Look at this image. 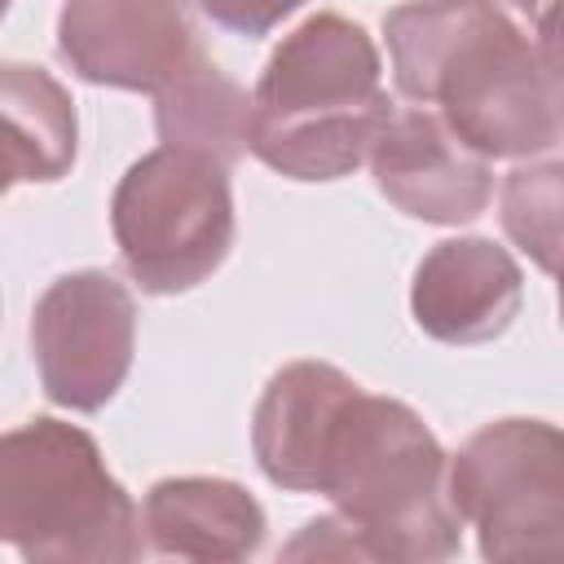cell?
Returning <instances> with one entry per match:
<instances>
[{
    "mask_svg": "<svg viewBox=\"0 0 564 564\" xmlns=\"http://www.w3.org/2000/svg\"><path fill=\"white\" fill-rule=\"evenodd\" d=\"M498 4H507V9H516V13H533L542 0H498Z\"/></svg>",
    "mask_w": 564,
    "mask_h": 564,
    "instance_id": "18",
    "label": "cell"
},
{
    "mask_svg": "<svg viewBox=\"0 0 564 564\" xmlns=\"http://www.w3.org/2000/svg\"><path fill=\"white\" fill-rule=\"evenodd\" d=\"M317 494L352 533L361 560H449L463 546V516L449 498V458L427 423L397 397L352 392L335 414Z\"/></svg>",
    "mask_w": 564,
    "mask_h": 564,
    "instance_id": "3",
    "label": "cell"
},
{
    "mask_svg": "<svg viewBox=\"0 0 564 564\" xmlns=\"http://www.w3.org/2000/svg\"><path fill=\"white\" fill-rule=\"evenodd\" d=\"M18 181H26V167H22V159H18V150H13V141H9V137H4V128H0V198H4Z\"/></svg>",
    "mask_w": 564,
    "mask_h": 564,
    "instance_id": "17",
    "label": "cell"
},
{
    "mask_svg": "<svg viewBox=\"0 0 564 564\" xmlns=\"http://www.w3.org/2000/svg\"><path fill=\"white\" fill-rule=\"evenodd\" d=\"M0 542L31 564H123L145 529L84 427L31 419L0 432Z\"/></svg>",
    "mask_w": 564,
    "mask_h": 564,
    "instance_id": "4",
    "label": "cell"
},
{
    "mask_svg": "<svg viewBox=\"0 0 564 564\" xmlns=\"http://www.w3.org/2000/svg\"><path fill=\"white\" fill-rule=\"evenodd\" d=\"M154 128L163 145L207 154L234 167L251 137V97L207 57L154 93Z\"/></svg>",
    "mask_w": 564,
    "mask_h": 564,
    "instance_id": "13",
    "label": "cell"
},
{
    "mask_svg": "<svg viewBox=\"0 0 564 564\" xmlns=\"http://www.w3.org/2000/svg\"><path fill=\"white\" fill-rule=\"evenodd\" d=\"M524 304V273L494 238L436 242L410 286V308L423 335L441 344H489Z\"/></svg>",
    "mask_w": 564,
    "mask_h": 564,
    "instance_id": "10",
    "label": "cell"
},
{
    "mask_svg": "<svg viewBox=\"0 0 564 564\" xmlns=\"http://www.w3.org/2000/svg\"><path fill=\"white\" fill-rule=\"evenodd\" d=\"M137 348L132 291L106 269H79L35 300L31 352L53 405L97 414L128 379Z\"/></svg>",
    "mask_w": 564,
    "mask_h": 564,
    "instance_id": "7",
    "label": "cell"
},
{
    "mask_svg": "<svg viewBox=\"0 0 564 564\" xmlns=\"http://www.w3.org/2000/svg\"><path fill=\"white\" fill-rule=\"evenodd\" d=\"M357 383L330 361L282 366L251 414V449L269 485L291 494H317V463L326 432Z\"/></svg>",
    "mask_w": 564,
    "mask_h": 564,
    "instance_id": "11",
    "label": "cell"
},
{
    "mask_svg": "<svg viewBox=\"0 0 564 564\" xmlns=\"http://www.w3.org/2000/svg\"><path fill=\"white\" fill-rule=\"evenodd\" d=\"M57 53L84 84L123 93H159L207 57L172 0H66Z\"/></svg>",
    "mask_w": 564,
    "mask_h": 564,
    "instance_id": "8",
    "label": "cell"
},
{
    "mask_svg": "<svg viewBox=\"0 0 564 564\" xmlns=\"http://www.w3.org/2000/svg\"><path fill=\"white\" fill-rule=\"evenodd\" d=\"M366 159L375 167L379 194L414 220L467 225L489 207V159L463 145L449 132V123L423 106L392 110Z\"/></svg>",
    "mask_w": 564,
    "mask_h": 564,
    "instance_id": "9",
    "label": "cell"
},
{
    "mask_svg": "<svg viewBox=\"0 0 564 564\" xmlns=\"http://www.w3.org/2000/svg\"><path fill=\"white\" fill-rule=\"evenodd\" d=\"M0 128L13 141L26 181H62L75 163V101L31 62H0Z\"/></svg>",
    "mask_w": 564,
    "mask_h": 564,
    "instance_id": "14",
    "label": "cell"
},
{
    "mask_svg": "<svg viewBox=\"0 0 564 564\" xmlns=\"http://www.w3.org/2000/svg\"><path fill=\"white\" fill-rule=\"evenodd\" d=\"M9 4H13V0H0V18H4V13H9Z\"/></svg>",
    "mask_w": 564,
    "mask_h": 564,
    "instance_id": "19",
    "label": "cell"
},
{
    "mask_svg": "<svg viewBox=\"0 0 564 564\" xmlns=\"http://www.w3.org/2000/svg\"><path fill=\"white\" fill-rule=\"evenodd\" d=\"M110 229L132 282L150 295H176L207 282L234 247L229 167L159 145L115 185Z\"/></svg>",
    "mask_w": 564,
    "mask_h": 564,
    "instance_id": "5",
    "label": "cell"
},
{
    "mask_svg": "<svg viewBox=\"0 0 564 564\" xmlns=\"http://www.w3.org/2000/svg\"><path fill=\"white\" fill-rule=\"evenodd\" d=\"M392 110L366 26L313 13L282 35L260 70L247 150L291 181H339L366 163Z\"/></svg>",
    "mask_w": 564,
    "mask_h": 564,
    "instance_id": "2",
    "label": "cell"
},
{
    "mask_svg": "<svg viewBox=\"0 0 564 564\" xmlns=\"http://www.w3.org/2000/svg\"><path fill=\"white\" fill-rule=\"evenodd\" d=\"M145 546L198 564H234L264 546V507L220 476H167L141 507Z\"/></svg>",
    "mask_w": 564,
    "mask_h": 564,
    "instance_id": "12",
    "label": "cell"
},
{
    "mask_svg": "<svg viewBox=\"0 0 564 564\" xmlns=\"http://www.w3.org/2000/svg\"><path fill=\"white\" fill-rule=\"evenodd\" d=\"M397 93L441 106L449 132L480 159H533L560 145V75L551 9L542 40L498 0H414L383 18Z\"/></svg>",
    "mask_w": 564,
    "mask_h": 564,
    "instance_id": "1",
    "label": "cell"
},
{
    "mask_svg": "<svg viewBox=\"0 0 564 564\" xmlns=\"http://www.w3.org/2000/svg\"><path fill=\"white\" fill-rule=\"evenodd\" d=\"M181 9H198L212 26L234 31V35H269L282 18H291L304 0H172Z\"/></svg>",
    "mask_w": 564,
    "mask_h": 564,
    "instance_id": "16",
    "label": "cell"
},
{
    "mask_svg": "<svg viewBox=\"0 0 564 564\" xmlns=\"http://www.w3.org/2000/svg\"><path fill=\"white\" fill-rule=\"evenodd\" d=\"M449 498L485 560L555 555L564 542V441L542 419H498L449 458Z\"/></svg>",
    "mask_w": 564,
    "mask_h": 564,
    "instance_id": "6",
    "label": "cell"
},
{
    "mask_svg": "<svg viewBox=\"0 0 564 564\" xmlns=\"http://www.w3.org/2000/svg\"><path fill=\"white\" fill-rule=\"evenodd\" d=\"M502 225L520 251H529L546 273H555L560 251V163L516 167L502 185Z\"/></svg>",
    "mask_w": 564,
    "mask_h": 564,
    "instance_id": "15",
    "label": "cell"
}]
</instances>
